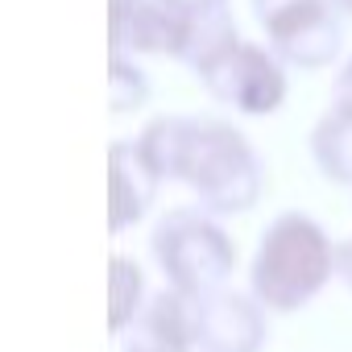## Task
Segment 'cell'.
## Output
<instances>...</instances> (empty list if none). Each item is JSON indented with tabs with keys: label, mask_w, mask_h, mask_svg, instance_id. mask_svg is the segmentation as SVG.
I'll use <instances>...</instances> for the list:
<instances>
[{
	"label": "cell",
	"mask_w": 352,
	"mask_h": 352,
	"mask_svg": "<svg viewBox=\"0 0 352 352\" xmlns=\"http://www.w3.org/2000/svg\"><path fill=\"white\" fill-rule=\"evenodd\" d=\"M162 183H187L212 216L249 212L265 191V166L249 137L212 116H157L137 137Z\"/></svg>",
	"instance_id": "1"
},
{
	"label": "cell",
	"mask_w": 352,
	"mask_h": 352,
	"mask_svg": "<svg viewBox=\"0 0 352 352\" xmlns=\"http://www.w3.org/2000/svg\"><path fill=\"white\" fill-rule=\"evenodd\" d=\"M336 241L307 212H282L257 241L249 294L270 315H294L336 278Z\"/></svg>",
	"instance_id": "2"
},
{
	"label": "cell",
	"mask_w": 352,
	"mask_h": 352,
	"mask_svg": "<svg viewBox=\"0 0 352 352\" xmlns=\"http://www.w3.org/2000/svg\"><path fill=\"white\" fill-rule=\"evenodd\" d=\"M236 38L228 9H195L187 0H112V54H170L199 67Z\"/></svg>",
	"instance_id": "3"
},
{
	"label": "cell",
	"mask_w": 352,
	"mask_h": 352,
	"mask_svg": "<svg viewBox=\"0 0 352 352\" xmlns=\"http://www.w3.org/2000/svg\"><path fill=\"white\" fill-rule=\"evenodd\" d=\"M149 253L170 290H183L191 298L228 290L236 270V245L220 228V220L204 208H174L157 220L149 236Z\"/></svg>",
	"instance_id": "4"
},
{
	"label": "cell",
	"mask_w": 352,
	"mask_h": 352,
	"mask_svg": "<svg viewBox=\"0 0 352 352\" xmlns=\"http://www.w3.org/2000/svg\"><path fill=\"white\" fill-rule=\"evenodd\" d=\"M195 75L220 104H232L245 116H265L286 100V71L274 58V50L241 38H228L224 46H216L195 67Z\"/></svg>",
	"instance_id": "5"
},
{
	"label": "cell",
	"mask_w": 352,
	"mask_h": 352,
	"mask_svg": "<svg viewBox=\"0 0 352 352\" xmlns=\"http://www.w3.org/2000/svg\"><path fill=\"white\" fill-rule=\"evenodd\" d=\"M270 50L294 67H327L340 54V9L331 0H253Z\"/></svg>",
	"instance_id": "6"
},
{
	"label": "cell",
	"mask_w": 352,
	"mask_h": 352,
	"mask_svg": "<svg viewBox=\"0 0 352 352\" xmlns=\"http://www.w3.org/2000/svg\"><path fill=\"white\" fill-rule=\"evenodd\" d=\"M270 340V311L241 290H216L199 298L195 348L199 352H261Z\"/></svg>",
	"instance_id": "7"
},
{
	"label": "cell",
	"mask_w": 352,
	"mask_h": 352,
	"mask_svg": "<svg viewBox=\"0 0 352 352\" xmlns=\"http://www.w3.org/2000/svg\"><path fill=\"white\" fill-rule=\"evenodd\" d=\"M157 187H162V174L153 170L145 149L137 141H112L108 149V228L112 232L137 228L149 216Z\"/></svg>",
	"instance_id": "8"
},
{
	"label": "cell",
	"mask_w": 352,
	"mask_h": 352,
	"mask_svg": "<svg viewBox=\"0 0 352 352\" xmlns=\"http://www.w3.org/2000/svg\"><path fill=\"white\" fill-rule=\"evenodd\" d=\"M195 319H199V298L183 294V290H157L145 307V315L137 319V336H149L157 344H170V348H187V352H199L195 348Z\"/></svg>",
	"instance_id": "9"
},
{
	"label": "cell",
	"mask_w": 352,
	"mask_h": 352,
	"mask_svg": "<svg viewBox=\"0 0 352 352\" xmlns=\"http://www.w3.org/2000/svg\"><path fill=\"white\" fill-rule=\"evenodd\" d=\"M311 153L331 183L352 187V96H336V104L323 112L311 133Z\"/></svg>",
	"instance_id": "10"
},
{
	"label": "cell",
	"mask_w": 352,
	"mask_h": 352,
	"mask_svg": "<svg viewBox=\"0 0 352 352\" xmlns=\"http://www.w3.org/2000/svg\"><path fill=\"white\" fill-rule=\"evenodd\" d=\"M149 298L153 294L145 290V270L133 257L112 253L108 257V331L129 336L137 327V319L145 315Z\"/></svg>",
	"instance_id": "11"
},
{
	"label": "cell",
	"mask_w": 352,
	"mask_h": 352,
	"mask_svg": "<svg viewBox=\"0 0 352 352\" xmlns=\"http://www.w3.org/2000/svg\"><path fill=\"white\" fill-rule=\"evenodd\" d=\"M108 83H112V112H137V108L149 100V79H145V71L133 67L124 54H112Z\"/></svg>",
	"instance_id": "12"
},
{
	"label": "cell",
	"mask_w": 352,
	"mask_h": 352,
	"mask_svg": "<svg viewBox=\"0 0 352 352\" xmlns=\"http://www.w3.org/2000/svg\"><path fill=\"white\" fill-rule=\"evenodd\" d=\"M124 352H187V348H170V344H157V340H149V336L129 331V336H124Z\"/></svg>",
	"instance_id": "13"
},
{
	"label": "cell",
	"mask_w": 352,
	"mask_h": 352,
	"mask_svg": "<svg viewBox=\"0 0 352 352\" xmlns=\"http://www.w3.org/2000/svg\"><path fill=\"white\" fill-rule=\"evenodd\" d=\"M336 278L352 290V236L340 241V249H336Z\"/></svg>",
	"instance_id": "14"
},
{
	"label": "cell",
	"mask_w": 352,
	"mask_h": 352,
	"mask_svg": "<svg viewBox=\"0 0 352 352\" xmlns=\"http://www.w3.org/2000/svg\"><path fill=\"white\" fill-rule=\"evenodd\" d=\"M336 96H352V58H348V67H344L340 79H336Z\"/></svg>",
	"instance_id": "15"
},
{
	"label": "cell",
	"mask_w": 352,
	"mask_h": 352,
	"mask_svg": "<svg viewBox=\"0 0 352 352\" xmlns=\"http://www.w3.org/2000/svg\"><path fill=\"white\" fill-rule=\"evenodd\" d=\"M331 5H336L340 13H352V0H331Z\"/></svg>",
	"instance_id": "16"
}]
</instances>
